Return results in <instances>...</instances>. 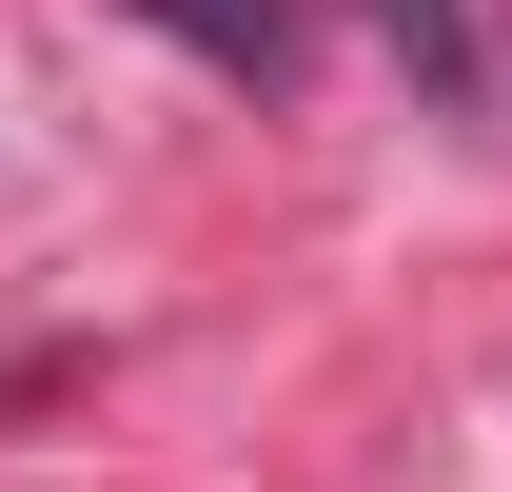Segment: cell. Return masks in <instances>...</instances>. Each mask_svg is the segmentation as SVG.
I'll use <instances>...</instances> for the list:
<instances>
[{
  "label": "cell",
  "instance_id": "obj_1",
  "mask_svg": "<svg viewBox=\"0 0 512 492\" xmlns=\"http://www.w3.org/2000/svg\"><path fill=\"white\" fill-rule=\"evenodd\" d=\"M158 40H197L217 79H296V0H138Z\"/></svg>",
  "mask_w": 512,
  "mask_h": 492
},
{
  "label": "cell",
  "instance_id": "obj_2",
  "mask_svg": "<svg viewBox=\"0 0 512 492\" xmlns=\"http://www.w3.org/2000/svg\"><path fill=\"white\" fill-rule=\"evenodd\" d=\"M375 20H394V60L434 79V99H473V0H375Z\"/></svg>",
  "mask_w": 512,
  "mask_h": 492
}]
</instances>
